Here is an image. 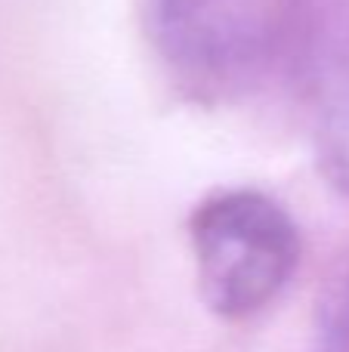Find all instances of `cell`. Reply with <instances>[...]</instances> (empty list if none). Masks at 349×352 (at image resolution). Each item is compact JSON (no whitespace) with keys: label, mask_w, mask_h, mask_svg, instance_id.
<instances>
[{"label":"cell","mask_w":349,"mask_h":352,"mask_svg":"<svg viewBox=\"0 0 349 352\" xmlns=\"http://www.w3.org/2000/svg\"><path fill=\"white\" fill-rule=\"evenodd\" d=\"M319 352H349V272L334 285L322 309Z\"/></svg>","instance_id":"cell-4"},{"label":"cell","mask_w":349,"mask_h":352,"mask_svg":"<svg viewBox=\"0 0 349 352\" xmlns=\"http://www.w3.org/2000/svg\"><path fill=\"white\" fill-rule=\"evenodd\" d=\"M148 37L173 84L238 102L288 78L313 43V0H146Z\"/></svg>","instance_id":"cell-1"},{"label":"cell","mask_w":349,"mask_h":352,"mask_svg":"<svg viewBox=\"0 0 349 352\" xmlns=\"http://www.w3.org/2000/svg\"><path fill=\"white\" fill-rule=\"evenodd\" d=\"M313 142L319 173L349 198V16L328 41L315 74Z\"/></svg>","instance_id":"cell-3"},{"label":"cell","mask_w":349,"mask_h":352,"mask_svg":"<svg viewBox=\"0 0 349 352\" xmlns=\"http://www.w3.org/2000/svg\"><path fill=\"white\" fill-rule=\"evenodd\" d=\"M195 281L204 306L223 322L269 309L300 266V229L272 195L223 188L189 219Z\"/></svg>","instance_id":"cell-2"}]
</instances>
